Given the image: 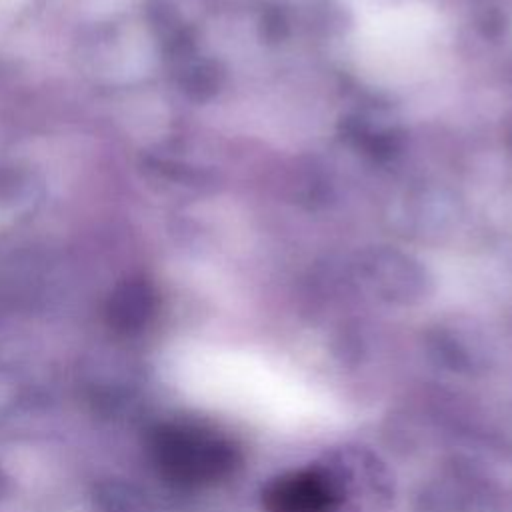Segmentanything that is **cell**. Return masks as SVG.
<instances>
[{
    "mask_svg": "<svg viewBox=\"0 0 512 512\" xmlns=\"http://www.w3.org/2000/svg\"><path fill=\"white\" fill-rule=\"evenodd\" d=\"M438 44V18L422 4L382 2L364 10L358 22L360 66L382 82H402L422 74Z\"/></svg>",
    "mask_w": 512,
    "mask_h": 512,
    "instance_id": "obj_1",
    "label": "cell"
},
{
    "mask_svg": "<svg viewBox=\"0 0 512 512\" xmlns=\"http://www.w3.org/2000/svg\"><path fill=\"white\" fill-rule=\"evenodd\" d=\"M150 452L160 472L178 484H208L226 476L236 460L232 446L210 430L168 424L154 432Z\"/></svg>",
    "mask_w": 512,
    "mask_h": 512,
    "instance_id": "obj_2",
    "label": "cell"
},
{
    "mask_svg": "<svg viewBox=\"0 0 512 512\" xmlns=\"http://www.w3.org/2000/svg\"><path fill=\"white\" fill-rule=\"evenodd\" d=\"M266 512H330L336 496L318 472H292L276 478L262 494Z\"/></svg>",
    "mask_w": 512,
    "mask_h": 512,
    "instance_id": "obj_3",
    "label": "cell"
}]
</instances>
